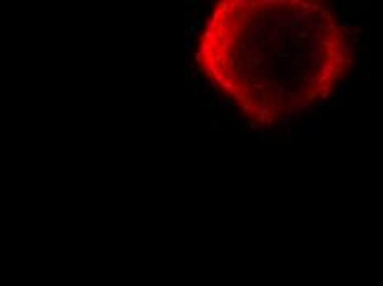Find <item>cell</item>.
<instances>
[{
    "label": "cell",
    "instance_id": "obj_1",
    "mask_svg": "<svg viewBox=\"0 0 383 286\" xmlns=\"http://www.w3.org/2000/svg\"><path fill=\"white\" fill-rule=\"evenodd\" d=\"M197 63L256 126L269 127L332 94L350 46L320 2L235 0L206 22Z\"/></svg>",
    "mask_w": 383,
    "mask_h": 286
}]
</instances>
